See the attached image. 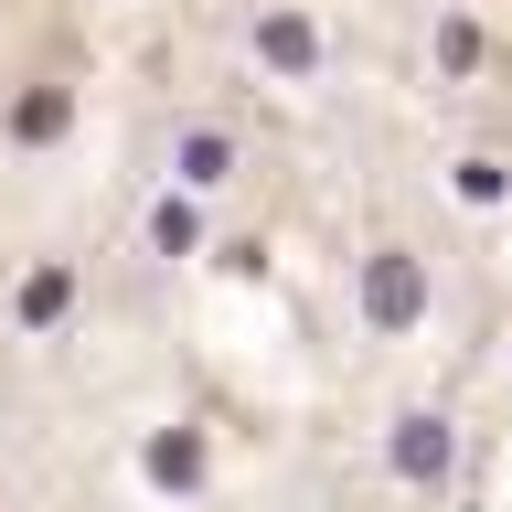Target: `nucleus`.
Returning <instances> with one entry per match:
<instances>
[{
    "mask_svg": "<svg viewBox=\"0 0 512 512\" xmlns=\"http://www.w3.org/2000/svg\"><path fill=\"white\" fill-rule=\"evenodd\" d=\"M363 310H374V331H406V320L427 310V278H416V256H374V267H363Z\"/></svg>",
    "mask_w": 512,
    "mask_h": 512,
    "instance_id": "f257e3e1",
    "label": "nucleus"
},
{
    "mask_svg": "<svg viewBox=\"0 0 512 512\" xmlns=\"http://www.w3.org/2000/svg\"><path fill=\"white\" fill-rule=\"evenodd\" d=\"M395 470H406V480H438L448 470V427H438V416H406V427H395Z\"/></svg>",
    "mask_w": 512,
    "mask_h": 512,
    "instance_id": "7ed1b4c3",
    "label": "nucleus"
},
{
    "mask_svg": "<svg viewBox=\"0 0 512 512\" xmlns=\"http://www.w3.org/2000/svg\"><path fill=\"white\" fill-rule=\"evenodd\" d=\"M64 299H75V278H64V267H43V278H32V288H22V320H54V310H64Z\"/></svg>",
    "mask_w": 512,
    "mask_h": 512,
    "instance_id": "39448f33",
    "label": "nucleus"
},
{
    "mask_svg": "<svg viewBox=\"0 0 512 512\" xmlns=\"http://www.w3.org/2000/svg\"><path fill=\"white\" fill-rule=\"evenodd\" d=\"M224 171H235V150H224L214 128H192V139H182V182L203 192V182H224Z\"/></svg>",
    "mask_w": 512,
    "mask_h": 512,
    "instance_id": "20e7f679",
    "label": "nucleus"
},
{
    "mask_svg": "<svg viewBox=\"0 0 512 512\" xmlns=\"http://www.w3.org/2000/svg\"><path fill=\"white\" fill-rule=\"evenodd\" d=\"M256 54L278 64V75H310V54H320V32L299 22V11H267V22H256Z\"/></svg>",
    "mask_w": 512,
    "mask_h": 512,
    "instance_id": "f03ea898",
    "label": "nucleus"
}]
</instances>
